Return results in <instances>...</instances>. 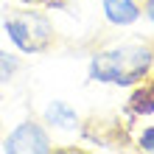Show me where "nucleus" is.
Segmentation results:
<instances>
[{
	"instance_id": "nucleus-1",
	"label": "nucleus",
	"mask_w": 154,
	"mask_h": 154,
	"mask_svg": "<svg viewBox=\"0 0 154 154\" xmlns=\"http://www.w3.org/2000/svg\"><path fill=\"white\" fill-rule=\"evenodd\" d=\"M154 70V45L149 42H118L90 56L87 76L95 84L134 87Z\"/></svg>"
},
{
	"instance_id": "nucleus-2",
	"label": "nucleus",
	"mask_w": 154,
	"mask_h": 154,
	"mask_svg": "<svg viewBox=\"0 0 154 154\" xmlns=\"http://www.w3.org/2000/svg\"><path fill=\"white\" fill-rule=\"evenodd\" d=\"M28 11H17L3 20L6 37L20 53L34 56V53H45L56 42V31L53 23L45 11H37V6H25Z\"/></svg>"
},
{
	"instance_id": "nucleus-3",
	"label": "nucleus",
	"mask_w": 154,
	"mask_h": 154,
	"mask_svg": "<svg viewBox=\"0 0 154 154\" xmlns=\"http://www.w3.org/2000/svg\"><path fill=\"white\" fill-rule=\"evenodd\" d=\"M3 151L6 154H51L53 140L39 121H23L6 134Z\"/></svg>"
},
{
	"instance_id": "nucleus-4",
	"label": "nucleus",
	"mask_w": 154,
	"mask_h": 154,
	"mask_svg": "<svg viewBox=\"0 0 154 154\" xmlns=\"http://www.w3.org/2000/svg\"><path fill=\"white\" fill-rule=\"evenodd\" d=\"M104 20L115 28H129L143 17V3L140 0H101Z\"/></svg>"
},
{
	"instance_id": "nucleus-5",
	"label": "nucleus",
	"mask_w": 154,
	"mask_h": 154,
	"mask_svg": "<svg viewBox=\"0 0 154 154\" xmlns=\"http://www.w3.org/2000/svg\"><path fill=\"white\" fill-rule=\"evenodd\" d=\"M42 121L48 123V126H53V129H62V132H79V129H81L79 112H76L67 101H62V98H53V101L45 106Z\"/></svg>"
},
{
	"instance_id": "nucleus-6",
	"label": "nucleus",
	"mask_w": 154,
	"mask_h": 154,
	"mask_svg": "<svg viewBox=\"0 0 154 154\" xmlns=\"http://www.w3.org/2000/svg\"><path fill=\"white\" fill-rule=\"evenodd\" d=\"M151 79V76H149ZM137 90L132 93V98H129V109H132V115L134 118H140V115H154V79L149 81V84H134Z\"/></svg>"
},
{
	"instance_id": "nucleus-7",
	"label": "nucleus",
	"mask_w": 154,
	"mask_h": 154,
	"mask_svg": "<svg viewBox=\"0 0 154 154\" xmlns=\"http://www.w3.org/2000/svg\"><path fill=\"white\" fill-rule=\"evenodd\" d=\"M17 70H20V56H14L8 51H0V84L11 81Z\"/></svg>"
},
{
	"instance_id": "nucleus-8",
	"label": "nucleus",
	"mask_w": 154,
	"mask_h": 154,
	"mask_svg": "<svg viewBox=\"0 0 154 154\" xmlns=\"http://www.w3.org/2000/svg\"><path fill=\"white\" fill-rule=\"evenodd\" d=\"M137 149L146 151V154H154V126H146L137 134Z\"/></svg>"
},
{
	"instance_id": "nucleus-9",
	"label": "nucleus",
	"mask_w": 154,
	"mask_h": 154,
	"mask_svg": "<svg viewBox=\"0 0 154 154\" xmlns=\"http://www.w3.org/2000/svg\"><path fill=\"white\" fill-rule=\"evenodd\" d=\"M143 14H146L149 23L154 25V0H143Z\"/></svg>"
},
{
	"instance_id": "nucleus-10",
	"label": "nucleus",
	"mask_w": 154,
	"mask_h": 154,
	"mask_svg": "<svg viewBox=\"0 0 154 154\" xmlns=\"http://www.w3.org/2000/svg\"><path fill=\"white\" fill-rule=\"evenodd\" d=\"M14 3H20V6H45V3H48V0H14Z\"/></svg>"
}]
</instances>
